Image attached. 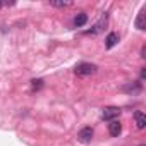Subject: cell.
<instances>
[{
	"label": "cell",
	"instance_id": "1",
	"mask_svg": "<svg viewBox=\"0 0 146 146\" xmlns=\"http://www.w3.org/2000/svg\"><path fill=\"white\" fill-rule=\"evenodd\" d=\"M96 65L95 64H90V62H81V64H78L76 65V74H79V76H91V74H95L96 72Z\"/></svg>",
	"mask_w": 146,
	"mask_h": 146
},
{
	"label": "cell",
	"instance_id": "2",
	"mask_svg": "<svg viewBox=\"0 0 146 146\" xmlns=\"http://www.w3.org/2000/svg\"><path fill=\"white\" fill-rule=\"evenodd\" d=\"M119 115H120V108H119V107H107V108H103V112H102V119H103V120H108V122L115 120Z\"/></svg>",
	"mask_w": 146,
	"mask_h": 146
},
{
	"label": "cell",
	"instance_id": "3",
	"mask_svg": "<svg viewBox=\"0 0 146 146\" xmlns=\"http://www.w3.org/2000/svg\"><path fill=\"white\" fill-rule=\"evenodd\" d=\"M141 90H143L141 83H127L125 86H122V91L127 93V95H132V96H134V95H139Z\"/></svg>",
	"mask_w": 146,
	"mask_h": 146
},
{
	"label": "cell",
	"instance_id": "4",
	"mask_svg": "<svg viewBox=\"0 0 146 146\" xmlns=\"http://www.w3.org/2000/svg\"><path fill=\"white\" fill-rule=\"evenodd\" d=\"M78 139H79L81 143H84V144L91 143V139H93V129H91V127H84V129H81V131L78 132Z\"/></svg>",
	"mask_w": 146,
	"mask_h": 146
},
{
	"label": "cell",
	"instance_id": "5",
	"mask_svg": "<svg viewBox=\"0 0 146 146\" xmlns=\"http://www.w3.org/2000/svg\"><path fill=\"white\" fill-rule=\"evenodd\" d=\"M108 132H110V136L119 137L120 132H122V124H120L119 120H112V122L108 124Z\"/></svg>",
	"mask_w": 146,
	"mask_h": 146
},
{
	"label": "cell",
	"instance_id": "6",
	"mask_svg": "<svg viewBox=\"0 0 146 146\" xmlns=\"http://www.w3.org/2000/svg\"><path fill=\"white\" fill-rule=\"evenodd\" d=\"M105 24H107V14H105V16H103L96 24H95V28H93V29L86 31V35H96V33H100V31L103 29V26H105Z\"/></svg>",
	"mask_w": 146,
	"mask_h": 146
},
{
	"label": "cell",
	"instance_id": "7",
	"mask_svg": "<svg viewBox=\"0 0 146 146\" xmlns=\"http://www.w3.org/2000/svg\"><path fill=\"white\" fill-rule=\"evenodd\" d=\"M134 120H136V127L137 129H144V125H146V115L143 112H136L134 113Z\"/></svg>",
	"mask_w": 146,
	"mask_h": 146
},
{
	"label": "cell",
	"instance_id": "8",
	"mask_svg": "<svg viewBox=\"0 0 146 146\" xmlns=\"http://www.w3.org/2000/svg\"><path fill=\"white\" fill-rule=\"evenodd\" d=\"M117 43H119V35H117V33H110V35L107 36V40H105V46H107V48H113Z\"/></svg>",
	"mask_w": 146,
	"mask_h": 146
},
{
	"label": "cell",
	"instance_id": "9",
	"mask_svg": "<svg viewBox=\"0 0 146 146\" xmlns=\"http://www.w3.org/2000/svg\"><path fill=\"white\" fill-rule=\"evenodd\" d=\"M88 23V16H86V12H79L76 17H74V26L76 28H81V26H84Z\"/></svg>",
	"mask_w": 146,
	"mask_h": 146
},
{
	"label": "cell",
	"instance_id": "10",
	"mask_svg": "<svg viewBox=\"0 0 146 146\" xmlns=\"http://www.w3.org/2000/svg\"><path fill=\"white\" fill-rule=\"evenodd\" d=\"M136 28H137L139 31H144V28H146V24H144V11L139 12L137 19H136Z\"/></svg>",
	"mask_w": 146,
	"mask_h": 146
},
{
	"label": "cell",
	"instance_id": "11",
	"mask_svg": "<svg viewBox=\"0 0 146 146\" xmlns=\"http://www.w3.org/2000/svg\"><path fill=\"white\" fill-rule=\"evenodd\" d=\"M52 5L53 7H69L70 2H69V0H67V2H52Z\"/></svg>",
	"mask_w": 146,
	"mask_h": 146
},
{
	"label": "cell",
	"instance_id": "12",
	"mask_svg": "<svg viewBox=\"0 0 146 146\" xmlns=\"http://www.w3.org/2000/svg\"><path fill=\"white\" fill-rule=\"evenodd\" d=\"M41 83H43L41 79H38V81H33V88H35V90H36V88H40V86H41Z\"/></svg>",
	"mask_w": 146,
	"mask_h": 146
},
{
	"label": "cell",
	"instance_id": "13",
	"mask_svg": "<svg viewBox=\"0 0 146 146\" xmlns=\"http://www.w3.org/2000/svg\"><path fill=\"white\" fill-rule=\"evenodd\" d=\"M2 5H4V4H2V2H0V9H2Z\"/></svg>",
	"mask_w": 146,
	"mask_h": 146
},
{
	"label": "cell",
	"instance_id": "14",
	"mask_svg": "<svg viewBox=\"0 0 146 146\" xmlns=\"http://www.w3.org/2000/svg\"><path fill=\"white\" fill-rule=\"evenodd\" d=\"M139 146H146V144H139Z\"/></svg>",
	"mask_w": 146,
	"mask_h": 146
}]
</instances>
